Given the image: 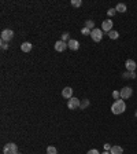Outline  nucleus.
<instances>
[{"label":"nucleus","instance_id":"nucleus-1","mask_svg":"<svg viewBox=\"0 0 137 154\" xmlns=\"http://www.w3.org/2000/svg\"><path fill=\"white\" fill-rule=\"evenodd\" d=\"M125 110H126V103H125L124 99H118V101H115V102L112 103L111 106V111L112 114H122V113H125Z\"/></svg>","mask_w":137,"mask_h":154},{"label":"nucleus","instance_id":"nucleus-2","mask_svg":"<svg viewBox=\"0 0 137 154\" xmlns=\"http://www.w3.org/2000/svg\"><path fill=\"white\" fill-rule=\"evenodd\" d=\"M18 146L15 143H7L3 147V154H18Z\"/></svg>","mask_w":137,"mask_h":154},{"label":"nucleus","instance_id":"nucleus-3","mask_svg":"<svg viewBox=\"0 0 137 154\" xmlns=\"http://www.w3.org/2000/svg\"><path fill=\"white\" fill-rule=\"evenodd\" d=\"M91 37H92V40H93L95 43L102 41V38H103V30L99 29V28H95V29L91 32Z\"/></svg>","mask_w":137,"mask_h":154},{"label":"nucleus","instance_id":"nucleus-4","mask_svg":"<svg viewBox=\"0 0 137 154\" xmlns=\"http://www.w3.org/2000/svg\"><path fill=\"white\" fill-rule=\"evenodd\" d=\"M0 37H1V41H6V43H9L11 41L14 37V32L11 29H4L0 34Z\"/></svg>","mask_w":137,"mask_h":154},{"label":"nucleus","instance_id":"nucleus-5","mask_svg":"<svg viewBox=\"0 0 137 154\" xmlns=\"http://www.w3.org/2000/svg\"><path fill=\"white\" fill-rule=\"evenodd\" d=\"M80 105H81V101H80L78 98H75V96H73V98H70L69 101H67V107H69L70 110H75V109H78Z\"/></svg>","mask_w":137,"mask_h":154},{"label":"nucleus","instance_id":"nucleus-6","mask_svg":"<svg viewBox=\"0 0 137 154\" xmlns=\"http://www.w3.org/2000/svg\"><path fill=\"white\" fill-rule=\"evenodd\" d=\"M133 95V88L132 87H124L122 90H121V99H129L132 98Z\"/></svg>","mask_w":137,"mask_h":154},{"label":"nucleus","instance_id":"nucleus-7","mask_svg":"<svg viewBox=\"0 0 137 154\" xmlns=\"http://www.w3.org/2000/svg\"><path fill=\"white\" fill-rule=\"evenodd\" d=\"M112 26H114V22L111 21V19H106V21L102 22V30L103 32H111L112 30Z\"/></svg>","mask_w":137,"mask_h":154},{"label":"nucleus","instance_id":"nucleus-8","mask_svg":"<svg viewBox=\"0 0 137 154\" xmlns=\"http://www.w3.org/2000/svg\"><path fill=\"white\" fill-rule=\"evenodd\" d=\"M125 66H126V70H128V72H134L137 68V63H136V61L128 59L125 62Z\"/></svg>","mask_w":137,"mask_h":154},{"label":"nucleus","instance_id":"nucleus-9","mask_svg":"<svg viewBox=\"0 0 137 154\" xmlns=\"http://www.w3.org/2000/svg\"><path fill=\"white\" fill-rule=\"evenodd\" d=\"M67 47H69V46H67V43H66V41H62V40H59V41H56V43H55V50H56L58 52H63Z\"/></svg>","mask_w":137,"mask_h":154},{"label":"nucleus","instance_id":"nucleus-10","mask_svg":"<svg viewBox=\"0 0 137 154\" xmlns=\"http://www.w3.org/2000/svg\"><path fill=\"white\" fill-rule=\"evenodd\" d=\"M67 46H69V48H70V50H73V51H77V50L80 48L78 40H74V38H70V40L67 41Z\"/></svg>","mask_w":137,"mask_h":154},{"label":"nucleus","instance_id":"nucleus-11","mask_svg":"<svg viewBox=\"0 0 137 154\" xmlns=\"http://www.w3.org/2000/svg\"><path fill=\"white\" fill-rule=\"evenodd\" d=\"M62 96L65 99H70L73 98V88L71 87H66V88H63L62 91Z\"/></svg>","mask_w":137,"mask_h":154},{"label":"nucleus","instance_id":"nucleus-12","mask_svg":"<svg viewBox=\"0 0 137 154\" xmlns=\"http://www.w3.org/2000/svg\"><path fill=\"white\" fill-rule=\"evenodd\" d=\"M32 48H33V46H32L29 41H25V43L21 44V50L23 52H30V51H32Z\"/></svg>","mask_w":137,"mask_h":154},{"label":"nucleus","instance_id":"nucleus-13","mask_svg":"<svg viewBox=\"0 0 137 154\" xmlns=\"http://www.w3.org/2000/svg\"><path fill=\"white\" fill-rule=\"evenodd\" d=\"M126 10H128V7H126L125 3H118V4L115 6V11H116V13H126Z\"/></svg>","mask_w":137,"mask_h":154},{"label":"nucleus","instance_id":"nucleus-14","mask_svg":"<svg viewBox=\"0 0 137 154\" xmlns=\"http://www.w3.org/2000/svg\"><path fill=\"white\" fill-rule=\"evenodd\" d=\"M111 154H124V149L121 146H112L111 150H110Z\"/></svg>","mask_w":137,"mask_h":154},{"label":"nucleus","instance_id":"nucleus-15","mask_svg":"<svg viewBox=\"0 0 137 154\" xmlns=\"http://www.w3.org/2000/svg\"><path fill=\"white\" fill-rule=\"evenodd\" d=\"M107 34H108V37L111 38V40H116V38L119 37V33H118V30H114V29H112L111 32H108Z\"/></svg>","mask_w":137,"mask_h":154},{"label":"nucleus","instance_id":"nucleus-16","mask_svg":"<svg viewBox=\"0 0 137 154\" xmlns=\"http://www.w3.org/2000/svg\"><path fill=\"white\" fill-rule=\"evenodd\" d=\"M122 77H124V78H136V72H125L124 74H122Z\"/></svg>","mask_w":137,"mask_h":154},{"label":"nucleus","instance_id":"nucleus-17","mask_svg":"<svg viewBox=\"0 0 137 154\" xmlns=\"http://www.w3.org/2000/svg\"><path fill=\"white\" fill-rule=\"evenodd\" d=\"M85 28H88V29L93 30V29H95V22L92 21V19H88V21L85 22Z\"/></svg>","mask_w":137,"mask_h":154},{"label":"nucleus","instance_id":"nucleus-18","mask_svg":"<svg viewBox=\"0 0 137 154\" xmlns=\"http://www.w3.org/2000/svg\"><path fill=\"white\" fill-rule=\"evenodd\" d=\"M88 106H89V99H84L82 102H81V105H80V109H81V110H85Z\"/></svg>","mask_w":137,"mask_h":154},{"label":"nucleus","instance_id":"nucleus-19","mask_svg":"<svg viewBox=\"0 0 137 154\" xmlns=\"http://www.w3.org/2000/svg\"><path fill=\"white\" fill-rule=\"evenodd\" d=\"M47 154H58V150L54 146H48L47 147Z\"/></svg>","mask_w":137,"mask_h":154},{"label":"nucleus","instance_id":"nucleus-20","mask_svg":"<svg viewBox=\"0 0 137 154\" xmlns=\"http://www.w3.org/2000/svg\"><path fill=\"white\" fill-rule=\"evenodd\" d=\"M91 29H88V28H82L81 29V34H84V36H91Z\"/></svg>","mask_w":137,"mask_h":154},{"label":"nucleus","instance_id":"nucleus-21","mask_svg":"<svg viewBox=\"0 0 137 154\" xmlns=\"http://www.w3.org/2000/svg\"><path fill=\"white\" fill-rule=\"evenodd\" d=\"M60 40H62V41H69V40H70V33H62V38H60Z\"/></svg>","mask_w":137,"mask_h":154},{"label":"nucleus","instance_id":"nucleus-22","mask_svg":"<svg viewBox=\"0 0 137 154\" xmlns=\"http://www.w3.org/2000/svg\"><path fill=\"white\" fill-rule=\"evenodd\" d=\"M81 4H82L81 0H71V6L73 7H81Z\"/></svg>","mask_w":137,"mask_h":154},{"label":"nucleus","instance_id":"nucleus-23","mask_svg":"<svg viewBox=\"0 0 137 154\" xmlns=\"http://www.w3.org/2000/svg\"><path fill=\"white\" fill-rule=\"evenodd\" d=\"M112 98L115 99V101L121 99V91H112Z\"/></svg>","mask_w":137,"mask_h":154},{"label":"nucleus","instance_id":"nucleus-24","mask_svg":"<svg viewBox=\"0 0 137 154\" xmlns=\"http://www.w3.org/2000/svg\"><path fill=\"white\" fill-rule=\"evenodd\" d=\"M107 14H108V17H114V15H115V14H116L115 9H108Z\"/></svg>","mask_w":137,"mask_h":154},{"label":"nucleus","instance_id":"nucleus-25","mask_svg":"<svg viewBox=\"0 0 137 154\" xmlns=\"http://www.w3.org/2000/svg\"><path fill=\"white\" fill-rule=\"evenodd\" d=\"M0 47H1V50H7V48H9V43H6V41H0Z\"/></svg>","mask_w":137,"mask_h":154},{"label":"nucleus","instance_id":"nucleus-26","mask_svg":"<svg viewBox=\"0 0 137 154\" xmlns=\"http://www.w3.org/2000/svg\"><path fill=\"white\" fill-rule=\"evenodd\" d=\"M111 147H112V146L110 145V143H106V145H104V150H106V151H110Z\"/></svg>","mask_w":137,"mask_h":154},{"label":"nucleus","instance_id":"nucleus-27","mask_svg":"<svg viewBox=\"0 0 137 154\" xmlns=\"http://www.w3.org/2000/svg\"><path fill=\"white\" fill-rule=\"evenodd\" d=\"M87 154H100V153H99V151H97L96 149H92V150H89Z\"/></svg>","mask_w":137,"mask_h":154},{"label":"nucleus","instance_id":"nucleus-28","mask_svg":"<svg viewBox=\"0 0 137 154\" xmlns=\"http://www.w3.org/2000/svg\"><path fill=\"white\" fill-rule=\"evenodd\" d=\"M102 154H111V153H110V151H106V150H104V151H103Z\"/></svg>","mask_w":137,"mask_h":154},{"label":"nucleus","instance_id":"nucleus-29","mask_svg":"<svg viewBox=\"0 0 137 154\" xmlns=\"http://www.w3.org/2000/svg\"><path fill=\"white\" fill-rule=\"evenodd\" d=\"M134 116H136V117H137V111H136V113H134Z\"/></svg>","mask_w":137,"mask_h":154},{"label":"nucleus","instance_id":"nucleus-30","mask_svg":"<svg viewBox=\"0 0 137 154\" xmlns=\"http://www.w3.org/2000/svg\"><path fill=\"white\" fill-rule=\"evenodd\" d=\"M18 154H21V153H18Z\"/></svg>","mask_w":137,"mask_h":154}]
</instances>
